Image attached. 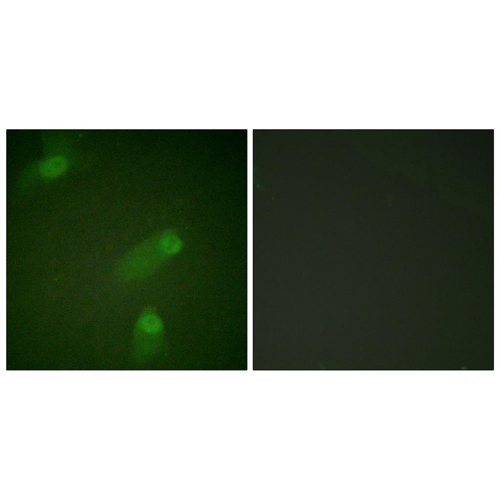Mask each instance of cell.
Returning a JSON list of instances; mask_svg holds the SVG:
<instances>
[{
  "mask_svg": "<svg viewBox=\"0 0 500 500\" xmlns=\"http://www.w3.org/2000/svg\"><path fill=\"white\" fill-rule=\"evenodd\" d=\"M183 243L174 231L167 229L142 242L121 260L119 274L125 280H135L154 272L170 257L178 253Z\"/></svg>",
  "mask_w": 500,
  "mask_h": 500,
  "instance_id": "cell-1",
  "label": "cell"
}]
</instances>
